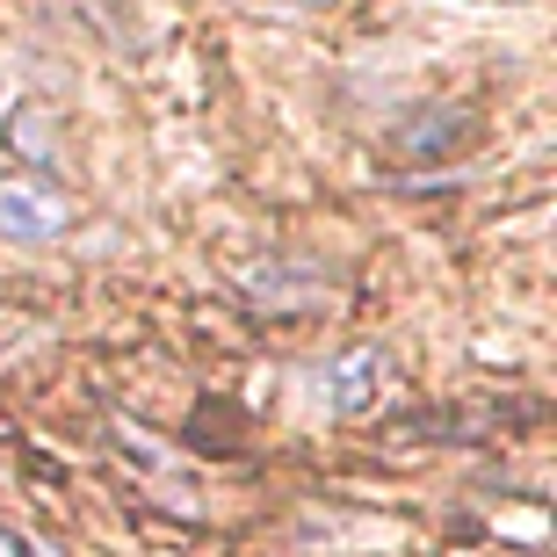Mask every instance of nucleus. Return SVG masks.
I'll list each match as a JSON object with an SVG mask.
<instances>
[{
	"label": "nucleus",
	"instance_id": "20e7f679",
	"mask_svg": "<svg viewBox=\"0 0 557 557\" xmlns=\"http://www.w3.org/2000/svg\"><path fill=\"white\" fill-rule=\"evenodd\" d=\"M8 145H15L22 160L51 166V160H59V116H51V109H37V102H22L15 116H8Z\"/></svg>",
	"mask_w": 557,
	"mask_h": 557
},
{
	"label": "nucleus",
	"instance_id": "f257e3e1",
	"mask_svg": "<svg viewBox=\"0 0 557 557\" xmlns=\"http://www.w3.org/2000/svg\"><path fill=\"white\" fill-rule=\"evenodd\" d=\"M73 225V203H65V188L51 182H0V239H15V247H44V239H59Z\"/></svg>",
	"mask_w": 557,
	"mask_h": 557
},
{
	"label": "nucleus",
	"instance_id": "f03ea898",
	"mask_svg": "<svg viewBox=\"0 0 557 557\" xmlns=\"http://www.w3.org/2000/svg\"><path fill=\"white\" fill-rule=\"evenodd\" d=\"M384 376H392V355L384 348H348L319 376V398H326V413H362V406L384 392Z\"/></svg>",
	"mask_w": 557,
	"mask_h": 557
},
{
	"label": "nucleus",
	"instance_id": "39448f33",
	"mask_svg": "<svg viewBox=\"0 0 557 557\" xmlns=\"http://www.w3.org/2000/svg\"><path fill=\"white\" fill-rule=\"evenodd\" d=\"M0 557H22V550H15V536H8V529H0Z\"/></svg>",
	"mask_w": 557,
	"mask_h": 557
},
{
	"label": "nucleus",
	"instance_id": "7ed1b4c3",
	"mask_svg": "<svg viewBox=\"0 0 557 557\" xmlns=\"http://www.w3.org/2000/svg\"><path fill=\"white\" fill-rule=\"evenodd\" d=\"M471 131H478V124H471V109H428V116H413V124L398 131V145H406V152H428V160H434V152L463 145Z\"/></svg>",
	"mask_w": 557,
	"mask_h": 557
}]
</instances>
